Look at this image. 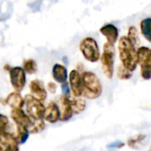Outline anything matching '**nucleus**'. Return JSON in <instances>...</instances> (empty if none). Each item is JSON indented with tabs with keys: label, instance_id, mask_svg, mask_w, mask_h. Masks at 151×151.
I'll return each instance as SVG.
<instances>
[{
	"label": "nucleus",
	"instance_id": "nucleus-1",
	"mask_svg": "<svg viewBox=\"0 0 151 151\" xmlns=\"http://www.w3.org/2000/svg\"><path fill=\"white\" fill-rule=\"evenodd\" d=\"M119 58L123 65L131 72H134L139 64L138 52L135 46L127 36H122L119 42Z\"/></svg>",
	"mask_w": 151,
	"mask_h": 151
},
{
	"label": "nucleus",
	"instance_id": "nucleus-2",
	"mask_svg": "<svg viewBox=\"0 0 151 151\" xmlns=\"http://www.w3.org/2000/svg\"><path fill=\"white\" fill-rule=\"evenodd\" d=\"M83 83V95L88 99L98 98L103 92V86L98 77L92 72H84L81 74Z\"/></svg>",
	"mask_w": 151,
	"mask_h": 151
},
{
	"label": "nucleus",
	"instance_id": "nucleus-3",
	"mask_svg": "<svg viewBox=\"0 0 151 151\" xmlns=\"http://www.w3.org/2000/svg\"><path fill=\"white\" fill-rule=\"evenodd\" d=\"M114 52L115 50L113 44L107 42L104 46V52L101 57V63L103 71L105 76L109 79H111L114 73Z\"/></svg>",
	"mask_w": 151,
	"mask_h": 151
},
{
	"label": "nucleus",
	"instance_id": "nucleus-4",
	"mask_svg": "<svg viewBox=\"0 0 151 151\" xmlns=\"http://www.w3.org/2000/svg\"><path fill=\"white\" fill-rule=\"evenodd\" d=\"M80 50L83 57L89 62L95 63L100 58V50L96 41L92 37L84 38L80 43Z\"/></svg>",
	"mask_w": 151,
	"mask_h": 151
},
{
	"label": "nucleus",
	"instance_id": "nucleus-5",
	"mask_svg": "<svg viewBox=\"0 0 151 151\" xmlns=\"http://www.w3.org/2000/svg\"><path fill=\"white\" fill-rule=\"evenodd\" d=\"M139 64L141 65V73L144 80L151 79V49L148 47H140L137 50Z\"/></svg>",
	"mask_w": 151,
	"mask_h": 151
},
{
	"label": "nucleus",
	"instance_id": "nucleus-6",
	"mask_svg": "<svg viewBox=\"0 0 151 151\" xmlns=\"http://www.w3.org/2000/svg\"><path fill=\"white\" fill-rule=\"evenodd\" d=\"M25 102L27 114L31 119H41L44 117L45 108L41 101L35 98L32 95H27L26 96Z\"/></svg>",
	"mask_w": 151,
	"mask_h": 151
},
{
	"label": "nucleus",
	"instance_id": "nucleus-7",
	"mask_svg": "<svg viewBox=\"0 0 151 151\" xmlns=\"http://www.w3.org/2000/svg\"><path fill=\"white\" fill-rule=\"evenodd\" d=\"M11 83L17 91H21L26 84L25 70L21 67H13L10 71Z\"/></svg>",
	"mask_w": 151,
	"mask_h": 151
},
{
	"label": "nucleus",
	"instance_id": "nucleus-8",
	"mask_svg": "<svg viewBox=\"0 0 151 151\" xmlns=\"http://www.w3.org/2000/svg\"><path fill=\"white\" fill-rule=\"evenodd\" d=\"M69 82L73 96L76 97L81 96L83 93V83H82V77L78 71L73 70L70 73Z\"/></svg>",
	"mask_w": 151,
	"mask_h": 151
},
{
	"label": "nucleus",
	"instance_id": "nucleus-9",
	"mask_svg": "<svg viewBox=\"0 0 151 151\" xmlns=\"http://www.w3.org/2000/svg\"><path fill=\"white\" fill-rule=\"evenodd\" d=\"M18 142L16 138L5 132H0V150H18Z\"/></svg>",
	"mask_w": 151,
	"mask_h": 151
},
{
	"label": "nucleus",
	"instance_id": "nucleus-10",
	"mask_svg": "<svg viewBox=\"0 0 151 151\" xmlns=\"http://www.w3.org/2000/svg\"><path fill=\"white\" fill-rule=\"evenodd\" d=\"M11 117L13 119V121L16 123V125L18 126H23L27 128L31 123V118L26 115L24 111L21 110V108L12 109L11 112Z\"/></svg>",
	"mask_w": 151,
	"mask_h": 151
},
{
	"label": "nucleus",
	"instance_id": "nucleus-11",
	"mask_svg": "<svg viewBox=\"0 0 151 151\" xmlns=\"http://www.w3.org/2000/svg\"><path fill=\"white\" fill-rule=\"evenodd\" d=\"M100 32L102 35H104L106 37L107 42L110 43L114 44L119 38V30L112 24L104 25V27H102L100 28Z\"/></svg>",
	"mask_w": 151,
	"mask_h": 151
},
{
	"label": "nucleus",
	"instance_id": "nucleus-12",
	"mask_svg": "<svg viewBox=\"0 0 151 151\" xmlns=\"http://www.w3.org/2000/svg\"><path fill=\"white\" fill-rule=\"evenodd\" d=\"M59 104L62 108V113L60 114L59 119L62 121L69 120L73 115V111L70 104V98L68 96H63L59 98Z\"/></svg>",
	"mask_w": 151,
	"mask_h": 151
},
{
	"label": "nucleus",
	"instance_id": "nucleus-13",
	"mask_svg": "<svg viewBox=\"0 0 151 151\" xmlns=\"http://www.w3.org/2000/svg\"><path fill=\"white\" fill-rule=\"evenodd\" d=\"M46 121L50 123H55L60 119V111L58 106L54 103L51 102L49 104L47 108L44 111V117Z\"/></svg>",
	"mask_w": 151,
	"mask_h": 151
},
{
	"label": "nucleus",
	"instance_id": "nucleus-14",
	"mask_svg": "<svg viewBox=\"0 0 151 151\" xmlns=\"http://www.w3.org/2000/svg\"><path fill=\"white\" fill-rule=\"evenodd\" d=\"M30 90H31V93H32V96L38 99L39 101H43L46 99V96H47V93H46V90L43 87V84L38 81V80H35L33 81L31 83H30Z\"/></svg>",
	"mask_w": 151,
	"mask_h": 151
},
{
	"label": "nucleus",
	"instance_id": "nucleus-15",
	"mask_svg": "<svg viewBox=\"0 0 151 151\" xmlns=\"http://www.w3.org/2000/svg\"><path fill=\"white\" fill-rule=\"evenodd\" d=\"M52 75L56 81L59 83H64L67 80V70L64 65L56 64L52 69Z\"/></svg>",
	"mask_w": 151,
	"mask_h": 151
},
{
	"label": "nucleus",
	"instance_id": "nucleus-16",
	"mask_svg": "<svg viewBox=\"0 0 151 151\" xmlns=\"http://www.w3.org/2000/svg\"><path fill=\"white\" fill-rule=\"evenodd\" d=\"M24 102L25 101L23 100V98L18 92L11 93L6 98V104L12 109L21 108L24 104Z\"/></svg>",
	"mask_w": 151,
	"mask_h": 151
},
{
	"label": "nucleus",
	"instance_id": "nucleus-17",
	"mask_svg": "<svg viewBox=\"0 0 151 151\" xmlns=\"http://www.w3.org/2000/svg\"><path fill=\"white\" fill-rule=\"evenodd\" d=\"M70 104L72 107V110L73 111V114H78L84 111L86 107V103L83 99L80 98H73L70 99Z\"/></svg>",
	"mask_w": 151,
	"mask_h": 151
},
{
	"label": "nucleus",
	"instance_id": "nucleus-18",
	"mask_svg": "<svg viewBox=\"0 0 151 151\" xmlns=\"http://www.w3.org/2000/svg\"><path fill=\"white\" fill-rule=\"evenodd\" d=\"M141 30L143 36L151 42V18L144 19L141 22Z\"/></svg>",
	"mask_w": 151,
	"mask_h": 151
},
{
	"label": "nucleus",
	"instance_id": "nucleus-19",
	"mask_svg": "<svg viewBox=\"0 0 151 151\" xmlns=\"http://www.w3.org/2000/svg\"><path fill=\"white\" fill-rule=\"evenodd\" d=\"M28 134L29 132L26 127L17 125V134L14 137L16 138L18 143H25L26 141L28 139Z\"/></svg>",
	"mask_w": 151,
	"mask_h": 151
},
{
	"label": "nucleus",
	"instance_id": "nucleus-20",
	"mask_svg": "<svg viewBox=\"0 0 151 151\" xmlns=\"http://www.w3.org/2000/svg\"><path fill=\"white\" fill-rule=\"evenodd\" d=\"M45 127V125L43 123L42 119H31V123L28 126L27 129L31 132V133H37L40 131H42Z\"/></svg>",
	"mask_w": 151,
	"mask_h": 151
},
{
	"label": "nucleus",
	"instance_id": "nucleus-21",
	"mask_svg": "<svg viewBox=\"0 0 151 151\" xmlns=\"http://www.w3.org/2000/svg\"><path fill=\"white\" fill-rule=\"evenodd\" d=\"M128 39L132 42V43L136 46L139 44L140 41H139V36H138V33H137V29L134 27H130L128 29Z\"/></svg>",
	"mask_w": 151,
	"mask_h": 151
},
{
	"label": "nucleus",
	"instance_id": "nucleus-22",
	"mask_svg": "<svg viewBox=\"0 0 151 151\" xmlns=\"http://www.w3.org/2000/svg\"><path fill=\"white\" fill-rule=\"evenodd\" d=\"M24 70L29 74L36 72V64L33 59H29L24 62Z\"/></svg>",
	"mask_w": 151,
	"mask_h": 151
},
{
	"label": "nucleus",
	"instance_id": "nucleus-23",
	"mask_svg": "<svg viewBox=\"0 0 151 151\" xmlns=\"http://www.w3.org/2000/svg\"><path fill=\"white\" fill-rule=\"evenodd\" d=\"M132 72L129 71L128 69H127L124 65L120 66L119 68V71H118V75L119 77L121 79V80H127L129 78H131L132 76Z\"/></svg>",
	"mask_w": 151,
	"mask_h": 151
},
{
	"label": "nucleus",
	"instance_id": "nucleus-24",
	"mask_svg": "<svg viewBox=\"0 0 151 151\" xmlns=\"http://www.w3.org/2000/svg\"><path fill=\"white\" fill-rule=\"evenodd\" d=\"M144 139H145V135L140 134V135H137V136H135V137H133L131 140H129L128 144H129V146L134 147L135 144L140 143V142H142Z\"/></svg>",
	"mask_w": 151,
	"mask_h": 151
},
{
	"label": "nucleus",
	"instance_id": "nucleus-25",
	"mask_svg": "<svg viewBox=\"0 0 151 151\" xmlns=\"http://www.w3.org/2000/svg\"><path fill=\"white\" fill-rule=\"evenodd\" d=\"M8 123H9L8 122V119L5 116L0 114V132H3V131L5 130Z\"/></svg>",
	"mask_w": 151,
	"mask_h": 151
},
{
	"label": "nucleus",
	"instance_id": "nucleus-26",
	"mask_svg": "<svg viewBox=\"0 0 151 151\" xmlns=\"http://www.w3.org/2000/svg\"><path fill=\"white\" fill-rule=\"evenodd\" d=\"M62 92H63V95L65 96H68L69 94H70V88H69V86L66 83V81L64 82L63 85H62Z\"/></svg>",
	"mask_w": 151,
	"mask_h": 151
},
{
	"label": "nucleus",
	"instance_id": "nucleus-27",
	"mask_svg": "<svg viewBox=\"0 0 151 151\" xmlns=\"http://www.w3.org/2000/svg\"><path fill=\"white\" fill-rule=\"evenodd\" d=\"M48 89H49V91H50V93L54 94V93L56 92V90H57V86H56V84H55L54 82H50V83L48 84Z\"/></svg>",
	"mask_w": 151,
	"mask_h": 151
}]
</instances>
